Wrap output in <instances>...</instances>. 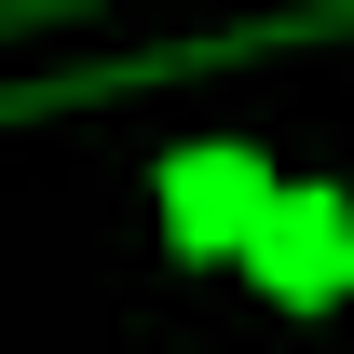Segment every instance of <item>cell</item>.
I'll list each match as a JSON object with an SVG mask.
<instances>
[{"instance_id": "7a4b0ae2", "label": "cell", "mask_w": 354, "mask_h": 354, "mask_svg": "<svg viewBox=\"0 0 354 354\" xmlns=\"http://www.w3.org/2000/svg\"><path fill=\"white\" fill-rule=\"evenodd\" d=\"M259 205H272V164H259V150H177V164H164V232L191 245V259H232Z\"/></svg>"}, {"instance_id": "6da1fadb", "label": "cell", "mask_w": 354, "mask_h": 354, "mask_svg": "<svg viewBox=\"0 0 354 354\" xmlns=\"http://www.w3.org/2000/svg\"><path fill=\"white\" fill-rule=\"evenodd\" d=\"M245 259H259L272 300H327L354 272V218H341V191H272L259 218H245Z\"/></svg>"}]
</instances>
